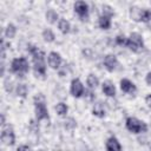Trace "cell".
Wrapping results in <instances>:
<instances>
[{
	"label": "cell",
	"instance_id": "3",
	"mask_svg": "<svg viewBox=\"0 0 151 151\" xmlns=\"http://www.w3.org/2000/svg\"><path fill=\"white\" fill-rule=\"evenodd\" d=\"M11 70L13 73L22 77L24 74H26L28 72V61L24 57L15 58V59H13V61L11 64Z\"/></svg>",
	"mask_w": 151,
	"mask_h": 151
},
{
	"label": "cell",
	"instance_id": "4",
	"mask_svg": "<svg viewBox=\"0 0 151 151\" xmlns=\"http://www.w3.org/2000/svg\"><path fill=\"white\" fill-rule=\"evenodd\" d=\"M126 47L133 52H138L144 47V41H143V37L139 33H131L130 37L127 38L126 41Z\"/></svg>",
	"mask_w": 151,
	"mask_h": 151
},
{
	"label": "cell",
	"instance_id": "16",
	"mask_svg": "<svg viewBox=\"0 0 151 151\" xmlns=\"http://www.w3.org/2000/svg\"><path fill=\"white\" fill-rule=\"evenodd\" d=\"M58 27H59V29H60L61 33L67 34V33L70 32L71 25H70V22H68L66 19H60V20L58 21Z\"/></svg>",
	"mask_w": 151,
	"mask_h": 151
},
{
	"label": "cell",
	"instance_id": "21",
	"mask_svg": "<svg viewBox=\"0 0 151 151\" xmlns=\"http://www.w3.org/2000/svg\"><path fill=\"white\" fill-rule=\"evenodd\" d=\"M55 111H57V113H58L59 116H66V113H67V111H68V107H67L66 104L59 103V104H57V106H55Z\"/></svg>",
	"mask_w": 151,
	"mask_h": 151
},
{
	"label": "cell",
	"instance_id": "23",
	"mask_svg": "<svg viewBox=\"0 0 151 151\" xmlns=\"http://www.w3.org/2000/svg\"><path fill=\"white\" fill-rule=\"evenodd\" d=\"M17 92H18V96H21V97H25L26 93H27V87L25 84H19L18 85V88H17Z\"/></svg>",
	"mask_w": 151,
	"mask_h": 151
},
{
	"label": "cell",
	"instance_id": "1",
	"mask_svg": "<svg viewBox=\"0 0 151 151\" xmlns=\"http://www.w3.org/2000/svg\"><path fill=\"white\" fill-rule=\"evenodd\" d=\"M28 50H29V53L32 54L34 72L38 76H45L46 74V64H45V54H44V52L40 48H38V47H35L33 45H29Z\"/></svg>",
	"mask_w": 151,
	"mask_h": 151
},
{
	"label": "cell",
	"instance_id": "27",
	"mask_svg": "<svg viewBox=\"0 0 151 151\" xmlns=\"http://www.w3.org/2000/svg\"><path fill=\"white\" fill-rule=\"evenodd\" d=\"M18 151H32L28 146H26V145H21L19 149H18Z\"/></svg>",
	"mask_w": 151,
	"mask_h": 151
},
{
	"label": "cell",
	"instance_id": "6",
	"mask_svg": "<svg viewBox=\"0 0 151 151\" xmlns=\"http://www.w3.org/2000/svg\"><path fill=\"white\" fill-rule=\"evenodd\" d=\"M112 8L109 6H104L103 7V14L99 17L98 24L99 27L103 29H109L111 26V17L113 15V11H111Z\"/></svg>",
	"mask_w": 151,
	"mask_h": 151
},
{
	"label": "cell",
	"instance_id": "7",
	"mask_svg": "<svg viewBox=\"0 0 151 151\" xmlns=\"http://www.w3.org/2000/svg\"><path fill=\"white\" fill-rule=\"evenodd\" d=\"M131 18L136 21H144V22H147L151 20V11L149 9H140V8H131Z\"/></svg>",
	"mask_w": 151,
	"mask_h": 151
},
{
	"label": "cell",
	"instance_id": "14",
	"mask_svg": "<svg viewBox=\"0 0 151 151\" xmlns=\"http://www.w3.org/2000/svg\"><path fill=\"white\" fill-rule=\"evenodd\" d=\"M106 151H122L120 143L116 137H110L106 140Z\"/></svg>",
	"mask_w": 151,
	"mask_h": 151
},
{
	"label": "cell",
	"instance_id": "25",
	"mask_svg": "<svg viewBox=\"0 0 151 151\" xmlns=\"http://www.w3.org/2000/svg\"><path fill=\"white\" fill-rule=\"evenodd\" d=\"M145 81H146L147 85L151 86V72H149V73L146 74V77H145Z\"/></svg>",
	"mask_w": 151,
	"mask_h": 151
},
{
	"label": "cell",
	"instance_id": "18",
	"mask_svg": "<svg viewBox=\"0 0 151 151\" xmlns=\"http://www.w3.org/2000/svg\"><path fill=\"white\" fill-rule=\"evenodd\" d=\"M92 112H93V114H96V116H98V117H104V114H105V109H104V106H103L101 103H97V104H94Z\"/></svg>",
	"mask_w": 151,
	"mask_h": 151
},
{
	"label": "cell",
	"instance_id": "26",
	"mask_svg": "<svg viewBox=\"0 0 151 151\" xmlns=\"http://www.w3.org/2000/svg\"><path fill=\"white\" fill-rule=\"evenodd\" d=\"M145 101H146V105H147V106L151 109V93L146 96V98H145Z\"/></svg>",
	"mask_w": 151,
	"mask_h": 151
},
{
	"label": "cell",
	"instance_id": "15",
	"mask_svg": "<svg viewBox=\"0 0 151 151\" xmlns=\"http://www.w3.org/2000/svg\"><path fill=\"white\" fill-rule=\"evenodd\" d=\"M101 90L107 97H114V94H116V87H114L113 83H111L110 80L104 81V84L101 86Z\"/></svg>",
	"mask_w": 151,
	"mask_h": 151
},
{
	"label": "cell",
	"instance_id": "12",
	"mask_svg": "<svg viewBox=\"0 0 151 151\" xmlns=\"http://www.w3.org/2000/svg\"><path fill=\"white\" fill-rule=\"evenodd\" d=\"M47 60H48V65L54 70L59 68L60 65H61V61H63L61 57L58 52H50V54L47 57Z\"/></svg>",
	"mask_w": 151,
	"mask_h": 151
},
{
	"label": "cell",
	"instance_id": "19",
	"mask_svg": "<svg viewBox=\"0 0 151 151\" xmlns=\"http://www.w3.org/2000/svg\"><path fill=\"white\" fill-rule=\"evenodd\" d=\"M15 33H17V28H15V26H14L13 24H8L7 27H6V29H5V35H6V38L12 39V38H14Z\"/></svg>",
	"mask_w": 151,
	"mask_h": 151
},
{
	"label": "cell",
	"instance_id": "8",
	"mask_svg": "<svg viewBox=\"0 0 151 151\" xmlns=\"http://www.w3.org/2000/svg\"><path fill=\"white\" fill-rule=\"evenodd\" d=\"M1 140L6 145H13L15 143V136L13 127L11 125H2L1 130Z\"/></svg>",
	"mask_w": 151,
	"mask_h": 151
},
{
	"label": "cell",
	"instance_id": "11",
	"mask_svg": "<svg viewBox=\"0 0 151 151\" xmlns=\"http://www.w3.org/2000/svg\"><path fill=\"white\" fill-rule=\"evenodd\" d=\"M104 66L106 67L107 71L113 72L117 68V66H118L117 57L114 54H107V55H105V58H104Z\"/></svg>",
	"mask_w": 151,
	"mask_h": 151
},
{
	"label": "cell",
	"instance_id": "22",
	"mask_svg": "<svg viewBox=\"0 0 151 151\" xmlns=\"http://www.w3.org/2000/svg\"><path fill=\"white\" fill-rule=\"evenodd\" d=\"M42 38H44V40L45 41H47V42H52V41H54V33L51 31V29H45L44 32H42Z\"/></svg>",
	"mask_w": 151,
	"mask_h": 151
},
{
	"label": "cell",
	"instance_id": "13",
	"mask_svg": "<svg viewBox=\"0 0 151 151\" xmlns=\"http://www.w3.org/2000/svg\"><path fill=\"white\" fill-rule=\"evenodd\" d=\"M120 88L125 93H134L137 91L136 85L132 81H130L129 79H122L120 80Z\"/></svg>",
	"mask_w": 151,
	"mask_h": 151
},
{
	"label": "cell",
	"instance_id": "17",
	"mask_svg": "<svg viewBox=\"0 0 151 151\" xmlns=\"http://www.w3.org/2000/svg\"><path fill=\"white\" fill-rule=\"evenodd\" d=\"M46 20H47L48 22H51V24H54V22H57V21L60 20V19H59V15H58V13H57L55 11L48 9V11L46 12Z\"/></svg>",
	"mask_w": 151,
	"mask_h": 151
},
{
	"label": "cell",
	"instance_id": "24",
	"mask_svg": "<svg viewBox=\"0 0 151 151\" xmlns=\"http://www.w3.org/2000/svg\"><path fill=\"white\" fill-rule=\"evenodd\" d=\"M126 41H127V38L125 35H117L116 37V44L119 46H126Z\"/></svg>",
	"mask_w": 151,
	"mask_h": 151
},
{
	"label": "cell",
	"instance_id": "9",
	"mask_svg": "<svg viewBox=\"0 0 151 151\" xmlns=\"http://www.w3.org/2000/svg\"><path fill=\"white\" fill-rule=\"evenodd\" d=\"M74 11L81 20L87 19V17H88V5L85 1H77L74 4Z\"/></svg>",
	"mask_w": 151,
	"mask_h": 151
},
{
	"label": "cell",
	"instance_id": "20",
	"mask_svg": "<svg viewBox=\"0 0 151 151\" xmlns=\"http://www.w3.org/2000/svg\"><path fill=\"white\" fill-rule=\"evenodd\" d=\"M87 85L91 88H94V87H97L99 85V79L94 74H88V77H87Z\"/></svg>",
	"mask_w": 151,
	"mask_h": 151
},
{
	"label": "cell",
	"instance_id": "5",
	"mask_svg": "<svg viewBox=\"0 0 151 151\" xmlns=\"http://www.w3.org/2000/svg\"><path fill=\"white\" fill-rule=\"evenodd\" d=\"M34 109H35V117L38 120H44V119H48V111L47 107L45 105L44 99H38V97H35L34 99Z\"/></svg>",
	"mask_w": 151,
	"mask_h": 151
},
{
	"label": "cell",
	"instance_id": "10",
	"mask_svg": "<svg viewBox=\"0 0 151 151\" xmlns=\"http://www.w3.org/2000/svg\"><path fill=\"white\" fill-rule=\"evenodd\" d=\"M71 93L76 98H79L84 94V85L78 78H76L71 81Z\"/></svg>",
	"mask_w": 151,
	"mask_h": 151
},
{
	"label": "cell",
	"instance_id": "2",
	"mask_svg": "<svg viewBox=\"0 0 151 151\" xmlns=\"http://www.w3.org/2000/svg\"><path fill=\"white\" fill-rule=\"evenodd\" d=\"M125 125L126 129L132 133H142L147 130V125L143 120H139L134 117H129L125 122Z\"/></svg>",
	"mask_w": 151,
	"mask_h": 151
}]
</instances>
